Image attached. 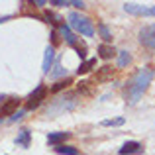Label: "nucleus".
Segmentation results:
<instances>
[{
	"instance_id": "9b49d317",
	"label": "nucleus",
	"mask_w": 155,
	"mask_h": 155,
	"mask_svg": "<svg viewBox=\"0 0 155 155\" xmlns=\"http://www.w3.org/2000/svg\"><path fill=\"white\" fill-rule=\"evenodd\" d=\"M98 53L102 59H110V57L116 55V49L112 45H108V43H102V45H98Z\"/></svg>"
},
{
	"instance_id": "ddd939ff",
	"label": "nucleus",
	"mask_w": 155,
	"mask_h": 155,
	"mask_svg": "<svg viewBox=\"0 0 155 155\" xmlns=\"http://www.w3.org/2000/svg\"><path fill=\"white\" fill-rule=\"evenodd\" d=\"M55 151H57V153H61V155H79V151H77L73 145H63V143L57 145Z\"/></svg>"
},
{
	"instance_id": "6ab92c4d",
	"label": "nucleus",
	"mask_w": 155,
	"mask_h": 155,
	"mask_svg": "<svg viewBox=\"0 0 155 155\" xmlns=\"http://www.w3.org/2000/svg\"><path fill=\"white\" fill-rule=\"evenodd\" d=\"M45 20H47L49 24H53V26H57V24L61 22V18H59L57 14H53V12H47V14H45Z\"/></svg>"
},
{
	"instance_id": "dca6fc26",
	"label": "nucleus",
	"mask_w": 155,
	"mask_h": 155,
	"mask_svg": "<svg viewBox=\"0 0 155 155\" xmlns=\"http://www.w3.org/2000/svg\"><path fill=\"white\" fill-rule=\"evenodd\" d=\"M98 31H100V35H102V39H104V41H110V39H112V34H110L108 26L100 24V26H98Z\"/></svg>"
},
{
	"instance_id": "0eeeda50",
	"label": "nucleus",
	"mask_w": 155,
	"mask_h": 155,
	"mask_svg": "<svg viewBox=\"0 0 155 155\" xmlns=\"http://www.w3.org/2000/svg\"><path fill=\"white\" fill-rule=\"evenodd\" d=\"M143 147H141L140 141H126L120 147V155H130V153H141Z\"/></svg>"
},
{
	"instance_id": "39448f33",
	"label": "nucleus",
	"mask_w": 155,
	"mask_h": 155,
	"mask_svg": "<svg viewBox=\"0 0 155 155\" xmlns=\"http://www.w3.org/2000/svg\"><path fill=\"white\" fill-rule=\"evenodd\" d=\"M140 41L149 49H155V24L153 26H145L140 31Z\"/></svg>"
},
{
	"instance_id": "20e7f679",
	"label": "nucleus",
	"mask_w": 155,
	"mask_h": 155,
	"mask_svg": "<svg viewBox=\"0 0 155 155\" xmlns=\"http://www.w3.org/2000/svg\"><path fill=\"white\" fill-rule=\"evenodd\" d=\"M124 10L136 16H155V6H141V4H134V2H126Z\"/></svg>"
},
{
	"instance_id": "a211bd4d",
	"label": "nucleus",
	"mask_w": 155,
	"mask_h": 155,
	"mask_svg": "<svg viewBox=\"0 0 155 155\" xmlns=\"http://www.w3.org/2000/svg\"><path fill=\"white\" fill-rule=\"evenodd\" d=\"M124 124V118H116V120H104L102 126L104 128H110V126H122Z\"/></svg>"
},
{
	"instance_id": "aec40b11",
	"label": "nucleus",
	"mask_w": 155,
	"mask_h": 155,
	"mask_svg": "<svg viewBox=\"0 0 155 155\" xmlns=\"http://www.w3.org/2000/svg\"><path fill=\"white\" fill-rule=\"evenodd\" d=\"M61 75H65V71H63V67H61V65H57V67H55V71L51 73V77L55 79V77H61Z\"/></svg>"
},
{
	"instance_id": "2eb2a0df",
	"label": "nucleus",
	"mask_w": 155,
	"mask_h": 155,
	"mask_svg": "<svg viewBox=\"0 0 155 155\" xmlns=\"http://www.w3.org/2000/svg\"><path fill=\"white\" fill-rule=\"evenodd\" d=\"M132 61L128 51H118V67H126V65Z\"/></svg>"
},
{
	"instance_id": "f8f14e48",
	"label": "nucleus",
	"mask_w": 155,
	"mask_h": 155,
	"mask_svg": "<svg viewBox=\"0 0 155 155\" xmlns=\"http://www.w3.org/2000/svg\"><path fill=\"white\" fill-rule=\"evenodd\" d=\"M16 145H20V147H28L30 145V130H22L20 132V136L16 137Z\"/></svg>"
},
{
	"instance_id": "423d86ee",
	"label": "nucleus",
	"mask_w": 155,
	"mask_h": 155,
	"mask_svg": "<svg viewBox=\"0 0 155 155\" xmlns=\"http://www.w3.org/2000/svg\"><path fill=\"white\" fill-rule=\"evenodd\" d=\"M0 102H2V106H0V116L6 118V116H12V114L16 112V108L20 106V98H16V96H10V98H0Z\"/></svg>"
},
{
	"instance_id": "9d476101",
	"label": "nucleus",
	"mask_w": 155,
	"mask_h": 155,
	"mask_svg": "<svg viewBox=\"0 0 155 155\" xmlns=\"http://www.w3.org/2000/svg\"><path fill=\"white\" fill-rule=\"evenodd\" d=\"M59 30H61V34H63L65 41H67L69 45L77 47V38H75V35L71 34V28H69V26H65V24H61V26H59Z\"/></svg>"
},
{
	"instance_id": "f257e3e1",
	"label": "nucleus",
	"mask_w": 155,
	"mask_h": 155,
	"mask_svg": "<svg viewBox=\"0 0 155 155\" xmlns=\"http://www.w3.org/2000/svg\"><path fill=\"white\" fill-rule=\"evenodd\" d=\"M153 75H155V71H153V69H149V67L140 69V71L136 73V77L130 81L128 88H126V96H128V102L130 104H136L137 100L141 98V94H143L145 88H147V84L151 83Z\"/></svg>"
},
{
	"instance_id": "412c9836",
	"label": "nucleus",
	"mask_w": 155,
	"mask_h": 155,
	"mask_svg": "<svg viewBox=\"0 0 155 155\" xmlns=\"http://www.w3.org/2000/svg\"><path fill=\"white\" fill-rule=\"evenodd\" d=\"M22 116H24V110H18V112H14V114L10 116V120H20Z\"/></svg>"
},
{
	"instance_id": "7ed1b4c3",
	"label": "nucleus",
	"mask_w": 155,
	"mask_h": 155,
	"mask_svg": "<svg viewBox=\"0 0 155 155\" xmlns=\"http://www.w3.org/2000/svg\"><path fill=\"white\" fill-rule=\"evenodd\" d=\"M45 96H47V87H45V84H39V87L26 98V108H28V110L38 108V106L41 104L43 100H45Z\"/></svg>"
},
{
	"instance_id": "4be33fe9",
	"label": "nucleus",
	"mask_w": 155,
	"mask_h": 155,
	"mask_svg": "<svg viewBox=\"0 0 155 155\" xmlns=\"http://www.w3.org/2000/svg\"><path fill=\"white\" fill-rule=\"evenodd\" d=\"M31 4H34V6H38V8L45 6V2H43V0H35V2H31Z\"/></svg>"
},
{
	"instance_id": "4468645a",
	"label": "nucleus",
	"mask_w": 155,
	"mask_h": 155,
	"mask_svg": "<svg viewBox=\"0 0 155 155\" xmlns=\"http://www.w3.org/2000/svg\"><path fill=\"white\" fill-rule=\"evenodd\" d=\"M94 65H96V59H87L84 63H81V67H79V71H77V73H79V75H84V73H88Z\"/></svg>"
},
{
	"instance_id": "6e6552de",
	"label": "nucleus",
	"mask_w": 155,
	"mask_h": 155,
	"mask_svg": "<svg viewBox=\"0 0 155 155\" xmlns=\"http://www.w3.org/2000/svg\"><path fill=\"white\" fill-rule=\"evenodd\" d=\"M69 137V132H55V134H49L47 136V143L53 145V147H57V145H61V141H65Z\"/></svg>"
},
{
	"instance_id": "f3484780",
	"label": "nucleus",
	"mask_w": 155,
	"mask_h": 155,
	"mask_svg": "<svg viewBox=\"0 0 155 155\" xmlns=\"http://www.w3.org/2000/svg\"><path fill=\"white\" fill-rule=\"evenodd\" d=\"M67 84H71V79H65V81H59V83H55L51 87V91L53 92H57V91H63L65 87H67Z\"/></svg>"
},
{
	"instance_id": "1a4fd4ad",
	"label": "nucleus",
	"mask_w": 155,
	"mask_h": 155,
	"mask_svg": "<svg viewBox=\"0 0 155 155\" xmlns=\"http://www.w3.org/2000/svg\"><path fill=\"white\" fill-rule=\"evenodd\" d=\"M53 61H55V49H53V47H47V49H45V57H43V73H49Z\"/></svg>"
},
{
	"instance_id": "f03ea898",
	"label": "nucleus",
	"mask_w": 155,
	"mask_h": 155,
	"mask_svg": "<svg viewBox=\"0 0 155 155\" xmlns=\"http://www.w3.org/2000/svg\"><path fill=\"white\" fill-rule=\"evenodd\" d=\"M69 26H71L75 31H79L81 35H87V38H92L94 31H96L94 24H92L88 18L77 14V12H71V14H69Z\"/></svg>"
}]
</instances>
